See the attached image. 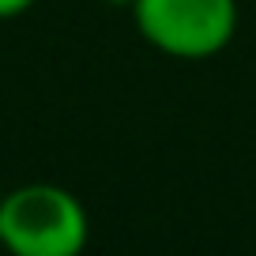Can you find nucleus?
<instances>
[{"instance_id":"f257e3e1","label":"nucleus","mask_w":256,"mask_h":256,"mask_svg":"<svg viewBox=\"0 0 256 256\" xmlns=\"http://www.w3.org/2000/svg\"><path fill=\"white\" fill-rule=\"evenodd\" d=\"M90 215L72 188L30 181L0 196V245L12 256H80Z\"/></svg>"},{"instance_id":"f03ea898","label":"nucleus","mask_w":256,"mask_h":256,"mask_svg":"<svg viewBox=\"0 0 256 256\" xmlns=\"http://www.w3.org/2000/svg\"><path fill=\"white\" fill-rule=\"evenodd\" d=\"M140 38L170 60H211L238 34V0H132Z\"/></svg>"},{"instance_id":"7ed1b4c3","label":"nucleus","mask_w":256,"mask_h":256,"mask_svg":"<svg viewBox=\"0 0 256 256\" xmlns=\"http://www.w3.org/2000/svg\"><path fill=\"white\" fill-rule=\"evenodd\" d=\"M38 0H0V23H8V19H19L34 8Z\"/></svg>"},{"instance_id":"20e7f679","label":"nucleus","mask_w":256,"mask_h":256,"mask_svg":"<svg viewBox=\"0 0 256 256\" xmlns=\"http://www.w3.org/2000/svg\"><path fill=\"white\" fill-rule=\"evenodd\" d=\"M102 4H113V8H128L132 0H102Z\"/></svg>"}]
</instances>
